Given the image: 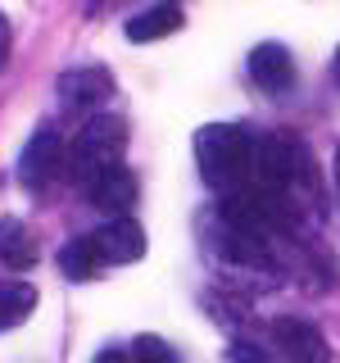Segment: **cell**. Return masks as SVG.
Listing matches in <instances>:
<instances>
[{
    "mask_svg": "<svg viewBox=\"0 0 340 363\" xmlns=\"http://www.w3.org/2000/svg\"><path fill=\"white\" fill-rule=\"evenodd\" d=\"M259 191L295 236L317 232L327 218V182L317 155L295 132H272L259 145Z\"/></svg>",
    "mask_w": 340,
    "mask_h": 363,
    "instance_id": "6da1fadb",
    "label": "cell"
},
{
    "mask_svg": "<svg viewBox=\"0 0 340 363\" xmlns=\"http://www.w3.org/2000/svg\"><path fill=\"white\" fill-rule=\"evenodd\" d=\"M259 136H249L236 123H209L196 132V164L200 177L222 204L241 200H264L259 191Z\"/></svg>",
    "mask_w": 340,
    "mask_h": 363,
    "instance_id": "7a4b0ae2",
    "label": "cell"
},
{
    "mask_svg": "<svg viewBox=\"0 0 340 363\" xmlns=\"http://www.w3.org/2000/svg\"><path fill=\"white\" fill-rule=\"evenodd\" d=\"M200 241H204V255L222 272H232V277H245L254 286H277L281 281V255L264 236H254L249 227L227 218L222 209L200 218Z\"/></svg>",
    "mask_w": 340,
    "mask_h": 363,
    "instance_id": "3957f363",
    "label": "cell"
},
{
    "mask_svg": "<svg viewBox=\"0 0 340 363\" xmlns=\"http://www.w3.org/2000/svg\"><path fill=\"white\" fill-rule=\"evenodd\" d=\"M123 141H128V123L118 113H91L68 141V173H73L77 186L86 191L91 182L123 168Z\"/></svg>",
    "mask_w": 340,
    "mask_h": 363,
    "instance_id": "277c9868",
    "label": "cell"
},
{
    "mask_svg": "<svg viewBox=\"0 0 340 363\" xmlns=\"http://www.w3.org/2000/svg\"><path fill=\"white\" fill-rule=\"evenodd\" d=\"M55 96H60V105L73 109V113L105 109L113 100V77H109V68H100V64H77V68H64L60 73Z\"/></svg>",
    "mask_w": 340,
    "mask_h": 363,
    "instance_id": "5b68a950",
    "label": "cell"
},
{
    "mask_svg": "<svg viewBox=\"0 0 340 363\" xmlns=\"http://www.w3.org/2000/svg\"><path fill=\"white\" fill-rule=\"evenodd\" d=\"M268 332L286 363H332V345H327L322 327L304 323V318H272Z\"/></svg>",
    "mask_w": 340,
    "mask_h": 363,
    "instance_id": "8992f818",
    "label": "cell"
},
{
    "mask_svg": "<svg viewBox=\"0 0 340 363\" xmlns=\"http://www.w3.org/2000/svg\"><path fill=\"white\" fill-rule=\"evenodd\" d=\"M64 155H68V145L60 141V132H55L50 123H45V128H37V132H32V141L23 145V155H18V177H23V186L41 191L45 182L60 173Z\"/></svg>",
    "mask_w": 340,
    "mask_h": 363,
    "instance_id": "52a82bcc",
    "label": "cell"
},
{
    "mask_svg": "<svg viewBox=\"0 0 340 363\" xmlns=\"http://www.w3.org/2000/svg\"><path fill=\"white\" fill-rule=\"evenodd\" d=\"M249 82L268 96H281V91L295 86V60L281 41H264L249 50Z\"/></svg>",
    "mask_w": 340,
    "mask_h": 363,
    "instance_id": "ba28073f",
    "label": "cell"
},
{
    "mask_svg": "<svg viewBox=\"0 0 340 363\" xmlns=\"http://www.w3.org/2000/svg\"><path fill=\"white\" fill-rule=\"evenodd\" d=\"M91 241H96L105 264H136L145 255V232L132 218H105L91 232Z\"/></svg>",
    "mask_w": 340,
    "mask_h": 363,
    "instance_id": "9c48e42d",
    "label": "cell"
},
{
    "mask_svg": "<svg viewBox=\"0 0 340 363\" xmlns=\"http://www.w3.org/2000/svg\"><path fill=\"white\" fill-rule=\"evenodd\" d=\"M86 200L100 204L109 218H128L132 204H136V177L128 173V164L113 168V173H105L100 182H91V186H86Z\"/></svg>",
    "mask_w": 340,
    "mask_h": 363,
    "instance_id": "30bf717a",
    "label": "cell"
},
{
    "mask_svg": "<svg viewBox=\"0 0 340 363\" xmlns=\"http://www.w3.org/2000/svg\"><path fill=\"white\" fill-rule=\"evenodd\" d=\"M181 23H186L181 5H150V9H141V14H132L123 23V32H128V41L145 45V41H159V37H173Z\"/></svg>",
    "mask_w": 340,
    "mask_h": 363,
    "instance_id": "8fae6325",
    "label": "cell"
},
{
    "mask_svg": "<svg viewBox=\"0 0 340 363\" xmlns=\"http://www.w3.org/2000/svg\"><path fill=\"white\" fill-rule=\"evenodd\" d=\"M100 268H105V259H100V250H96L91 236H73V241L60 245V272L68 281H86V277H96Z\"/></svg>",
    "mask_w": 340,
    "mask_h": 363,
    "instance_id": "7c38bea8",
    "label": "cell"
},
{
    "mask_svg": "<svg viewBox=\"0 0 340 363\" xmlns=\"http://www.w3.org/2000/svg\"><path fill=\"white\" fill-rule=\"evenodd\" d=\"M32 309H37V286H28V281H0V332H14Z\"/></svg>",
    "mask_w": 340,
    "mask_h": 363,
    "instance_id": "4fadbf2b",
    "label": "cell"
},
{
    "mask_svg": "<svg viewBox=\"0 0 340 363\" xmlns=\"http://www.w3.org/2000/svg\"><path fill=\"white\" fill-rule=\"evenodd\" d=\"M0 259L14 268H32L37 264V245H32L28 227L18 218H0Z\"/></svg>",
    "mask_w": 340,
    "mask_h": 363,
    "instance_id": "5bb4252c",
    "label": "cell"
},
{
    "mask_svg": "<svg viewBox=\"0 0 340 363\" xmlns=\"http://www.w3.org/2000/svg\"><path fill=\"white\" fill-rule=\"evenodd\" d=\"M132 363H181V359L164 336H136L132 340Z\"/></svg>",
    "mask_w": 340,
    "mask_h": 363,
    "instance_id": "9a60e30c",
    "label": "cell"
},
{
    "mask_svg": "<svg viewBox=\"0 0 340 363\" xmlns=\"http://www.w3.org/2000/svg\"><path fill=\"white\" fill-rule=\"evenodd\" d=\"M227 359H232V363H272V354H268L264 345H254V340H241V336L227 345Z\"/></svg>",
    "mask_w": 340,
    "mask_h": 363,
    "instance_id": "2e32d148",
    "label": "cell"
},
{
    "mask_svg": "<svg viewBox=\"0 0 340 363\" xmlns=\"http://www.w3.org/2000/svg\"><path fill=\"white\" fill-rule=\"evenodd\" d=\"M96 363H132V350H118V345H113V350H100Z\"/></svg>",
    "mask_w": 340,
    "mask_h": 363,
    "instance_id": "e0dca14e",
    "label": "cell"
},
{
    "mask_svg": "<svg viewBox=\"0 0 340 363\" xmlns=\"http://www.w3.org/2000/svg\"><path fill=\"white\" fill-rule=\"evenodd\" d=\"M5 55H9V18L0 14V64H5Z\"/></svg>",
    "mask_w": 340,
    "mask_h": 363,
    "instance_id": "ac0fdd59",
    "label": "cell"
},
{
    "mask_svg": "<svg viewBox=\"0 0 340 363\" xmlns=\"http://www.w3.org/2000/svg\"><path fill=\"white\" fill-rule=\"evenodd\" d=\"M332 77H336V86H340V45H336V60H332Z\"/></svg>",
    "mask_w": 340,
    "mask_h": 363,
    "instance_id": "d6986e66",
    "label": "cell"
},
{
    "mask_svg": "<svg viewBox=\"0 0 340 363\" xmlns=\"http://www.w3.org/2000/svg\"><path fill=\"white\" fill-rule=\"evenodd\" d=\"M336 191H340V159H336Z\"/></svg>",
    "mask_w": 340,
    "mask_h": 363,
    "instance_id": "ffe728a7",
    "label": "cell"
}]
</instances>
